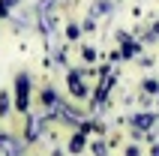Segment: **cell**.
Here are the masks:
<instances>
[{"instance_id":"cell-4","label":"cell","mask_w":159,"mask_h":156,"mask_svg":"<svg viewBox=\"0 0 159 156\" xmlns=\"http://www.w3.org/2000/svg\"><path fill=\"white\" fill-rule=\"evenodd\" d=\"M153 120H156L153 114H135V117H132V126L141 132V129H150V126H153Z\"/></svg>"},{"instance_id":"cell-10","label":"cell","mask_w":159,"mask_h":156,"mask_svg":"<svg viewBox=\"0 0 159 156\" xmlns=\"http://www.w3.org/2000/svg\"><path fill=\"white\" fill-rule=\"evenodd\" d=\"M93 153H96V156H105V153H108V147L99 141V144H93Z\"/></svg>"},{"instance_id":"cell-12","label":"cell","mask_w":159,"mask_h":156,"mask_svg":"<svg viewBox=\"0 0 159 156\" xmlns=\"http://www.w3.org/2000/svg\"><path fill=\"white\" fill-rule=\"evenodd\" d=\"M0 3H3V6H12V3H18V0H0Z\"/></svg>"},{"instance_id":"cell-1","label":"cell","mask_w":159,"mask_h":156,"mask_svg":"<svg viewBox=\"0 0 159 156\" xmlns=\"http://www.w3.org/2000/svg\"><path fill=\"white\" fill-rule=\"evenodd\" d=\"M27 102H30V75L21 72V75L15 78V108L24 114L27 111Z\"/></svg>"},{"instance_id":"cell-3","label":"cell","mask_w":159,"mask_h":156,"mask_svg":"<svg viewBox=\"0 0 159 156\" xmlns=\"http://www.w3.org/2000/svg\"><path fill=\"white\" fill-rule=\"evenodd\" d=\"M69 90L75 96H87V87L81 84V75H78V72H69Z\"/></svg>"},{"instance_id":"cell-6","label":"cell","mask_w":159,"mask_h":156,"mask_svg":"<svg viewBox=\"0 0 159 156\" xmlns=\"http://www.w3.org/2000/svg\"><path fill=\"white\" fill-rule=\"evenodd\" d=\"M81 147H84V132H75V135H72V141H69V150H72V153H78V150Z\"/></svg>"},{"instance_id":"cell-11","label":"cell","mask_w":159,"mask_h":156,"mask_svg":"<svg viewBox=\"0 0 159 156\" xmlns=\"http://www.w3.org/2000/svg\"><path fill=\"white\" fill-rule=\"evenodd\" d=\"M126 156H141V150H138V147H129V150H126Z\"/></svg>"},{"instance_id":"cell-7","label":"cell","mask_w":159,"mask_h":156,"mask_svg":"<svg viewBox=\"0 0 159 156\" xmlns=\"http://www.w3.org/2000/svg\"><path fill=\"white\" fill-rule=\"evenodd\" d=\"M144 93H153V96H156L159 93V81H156V78H147V81H144Z\"/></svg>"},{"instance_id":"cell-2","label":"cell","mask_w":159,"mask_h":156,"mask_svg":"<svg viewBox=\"0 0 159 156\" xmlns=\"http://www.w3.org/2000/svg\"><path fill=\"white\" fill-rule=\"evenodd\" d=\"M42 105L48 108V111H60V108H63L60 99H57V93H54L51 87H45V90H42Z\"/></svg>"},{"instance_id":"cell-9","label":"cell","mask_w":159,"mask_h":156,"mask_svg":"<svg viewBox=\"0 0 159 156\" xmlns=\"http://www.w3.org/2000/svg\"><path fill=\"white\" fill-rule=\"evenodd\" d=\"M66 36L75 42V39H78V24H69V27H66Z\"/></svg>"},{"instance_id":"cell-5","label":"cell","mask_w":159,"mask_h":156,"mask_svg":"<svg viewBox=\"0 0 159 156\" xmlns=\"http://www.w3.org/2000/svg\"><path fill=\"white\" fill-rule=\"evenodd\" d=\"M39 129H42V120H39V117H30V123H27V141L39 138Z\"/></svg>"},{"instance_id":"cell-8","label":"cell","mask_w":159,"mask_h":156,"mask_svg":"<svg viewBox=\"0 0 159 156\" xmlns=\"http://www.w3.org/2000/svg\"><path fill=\"white\" fill-rule=\"evenodd\" d=\"M9 114V93H0V117Z\"/></svg>"}]
</instances>
